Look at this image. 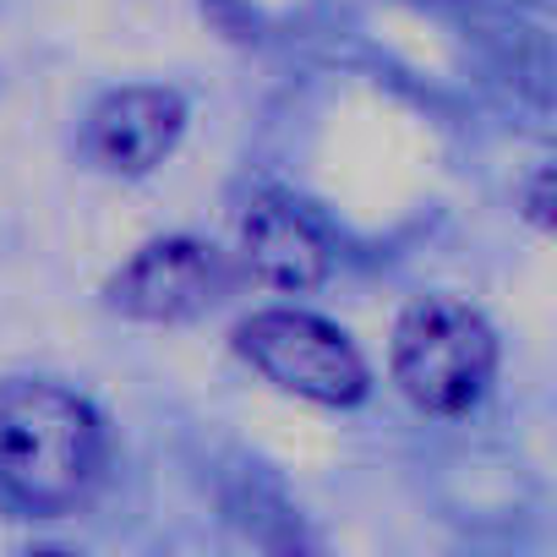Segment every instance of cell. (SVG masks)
<instances>
[{
	"label": "cell",
	"instance_id": "2",
	"mask_svg": "<svg viewBox=\"0 0 557 557\" xmlns=\"http://www.w3.org/2000/svg\"><path fill=\"white\" fill-rule=\"evenodd\" d=\"M497 372V339L481 312L448 296L405 307L394 329V383L426 416H465Z\"/></svg>",
	"mask_w": 557,
	"mask_h": 557
},
{
	"label": "cell",
	"instance_id": "3",
	"mask_svg": "<svg viewBox=\"0 0 557 557\" xmlns=\"http://www.w3.org/2000/svg\"><path fill=\"white\" fill-rule=\"evenodd\" d=\"M235 356L262 372L273 388H285L296 399L312 405H361L372 388V372L361 361V350L350 345L345 329H334L318 312H296V307H268L251 312L235 329Z\"/></svg>",
	"mask_w": 557,
	"mask_h": 557
},
{
	"label": "cell",
	"instance_id": "4",
	"mask_svg": "<svg viewBox=\"0 0 557 557\" xmlns=\"http://www.w3.org/2000/svg\"><path fill=\"white\" fill-rule=\"evenodd\" d=\"M230 290V262L197 235H159L137 246L104 285V307L132 323H186L219 307Z\"/></svg>",
	"mask_w": 557,
	"mask_h": 557
},
{
	"label": "cell",
	"instance_id": "6",
	"mask_svg": "<svg viewBox=\"0 0 557 557\" xmlns=\"http://www.w3.org/2000/svg\"><path fill=\"white\" fill-rule=\"evenodd\" d=\"M186 132V99L175 88H121L88 115V159L110 175H148L175 153Z\"/></svg>",
	"mask_w": 557,
	"mask_h": 557
},
{
	"label": "cell",
	"instance_id": "1",
	"mask_svg": "<svg viewBox=\"0 0 557 557\" xmlns=\"http://www.w3.org/2000/svg\"><path fill=\"white\" fill-rule=\"evenodd\" d=\"M104 470V421L61 383L0 388V492L28 513L77 508Z\"/></svg>",
	"mask_w": 557,
	"mask_h": 557
},
{
	"label": "cell",
	"instance_id": "7",
	"mask_svg": "<svg viewBox=\"0 0 557 557\" xmlns=\"http://www.w3.org/2000/svg\"><path fill=\"white\" fill-rule=\"evenodd\" d=\"M530 219H535V224H546V170L535 175V191H530Z\"/></svg>",
	"mask_w": 557,
	"mask_h": 557
},
{
	"label": "cell",
	"instance_id": "5",
	"mask_svg": "<svg viewBox=\"0 0 557 557\" xmlns=\"http://www.w3.org/2000/svg\"><path fill=\"white\" fill-rule=\"evenodd\" d=\"M235 251L257 285L273 290H312L334 268V246L323 224L278 191H257L235 213Z\"/></svg>",
	"mask_w": 557,
	"mask_h": 557
}]
</instances>
